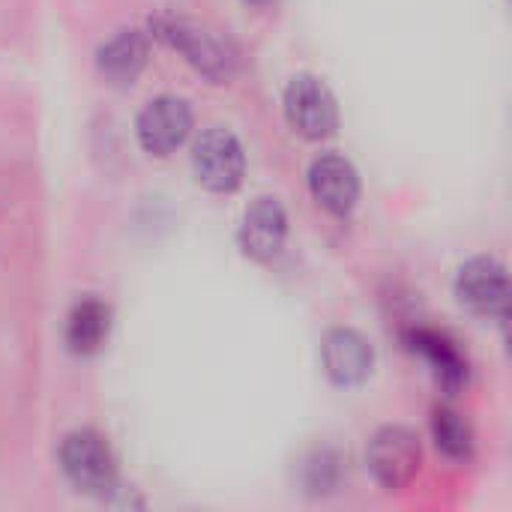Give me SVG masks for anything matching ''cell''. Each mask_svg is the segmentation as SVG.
Listing matches in <instances>:
<instances>
[{
  "mask_svg": "<svg viewBox=\"0 0 512 512\" xmlns=\"http://www.w3.org/2000/svg\"><path fill=\"white\" fill-rule=\"evenodd\" d=\"M408 348L420 357H426V363L432 366L438 384L456 396L465 381H468V363L465 357L459 354V348L444 336V333H435V330H411L408 333Z\"/></svg>",
  "mask_w": 512,
  "mask_h": 512,
  "instance_id": "obj_11",
  "label": "cell"
},
{
  "mask_svg": "<svg viewBox=\"0 0 512 512\" xmlns=\"http://www.w3.org/2000/svg\"><path fill=\"white\" fill-rule=\"evenodd\" d=\"M309 189L327 213L345 216L354 210V204L360 198V177H357V168L345 156L327 153L312 162Z\"/></svg>",
  "mask_w": 512,
  "mask_h": 512,
  "instance_id": "obj_8",
  "label": "cell"
},
{
  "mask_svg": "<svg viewBox=\"0 0 512 512\" xmlns=\"http://www.w3.org/2000/svg\"><path fill=\"white\" fill-rule=\"evenodd\" d=\"M108 327H111V312L105 303L99 300H81L75 303V309L69 312L66 321V345L75 354H93L102 348V342L108 339Z\"/></svg>",
  "mask_w": 512,
  "mask_h": 512,
  "instance_id": "obj_13",
  "label": "cell"
},
{
  "mask_svg": "<svg viewBox=\"0 0 512 512\" xmlns=\"http://www.w3.org/2000/svg\"><path fill=\"white\" fill-rule=\"evenodd\" d=\"M285 117L303 138H327L339 126V108L330 87L315 75H294L285 87Z\"/></svg>",
  "mask_w": 512,
  "mask_h": 512,
  "instance_id": "obj_3",
  "label": "cell"
},
{
  "mask_svg": "<svg viewBox=\"0 0 512 512\" xmlns=\"http://www.w3.org/2000/svg\"><path fill=\"white\" fill-rule=\"evenodd\" d=\"M285 234H288V216L282 204L273 198H258L246 210L240 225V243L258 261H270L273 255H279Z\"/></svg>",
  "mask_w": 512,
  "mask_h": 512,
  "instance_id": "obj_10",
  "label": "cell"
},
{
  "mask_svg": "<svg viewBox=\"0 0 512 512\" xmlns=\"http://www.w3.org/2000/svg\"><path fill=\"white\" fill-rule=\"evenodd\" d=\"M246 3H252V6H270V3H276V0H246Z\"/></svg>",
  "mask_w": 512,
  "mask_h": 512,
  "instance_id": "obj_15",
  "label": "cell"
},
{
  "mask_svg": "<svg viewBox=\"0 0 512 512\" xmlns=\"http://www.w3.org/2000/svg\"><path fill=\"white\" fill-rule=\"evenodd\" d=\"M192 168L198 183L210 192H234L246 174V156L237 135L228 129H207L192 150Z\"/></svg>",
  "mask_w": 512,
  "mask_h": 512,
  "instance_id": "obj_4",
  "label": "cell"
},
{
  "mask_svg": "<svg viewBox=\"0 0 512 512\" xmlns=\"http://www.w3.org/2000/svg\"><path fill=\"white\" fill-rule=\"evenodd\" d=\"M366 462H369L372 477L384 489L390 492L405 489L420 471V441L411 429L387 426L369 441Z\"/></svg>",
  "mask_w": 512,
  "mask_h": 512,
  "instance_id": "obj_5",
  "label": "cell"
},
{
  "mask_svg": "<svg viewBox=\"0 0 512 512\" xmlns=\"http://www.w3.org/2000/svg\"><path fill=\"white\" fill-rule=\"evenodd\" d=\"M147 54L150 42L141 30H120L99 48V69L114 84H126L135 81L138 72L147 66Z\"/></svg>",
  "mask_w": 512,
  "mask_h": 512,
  "instance_id": "obj_12",
  "label": "cell"
},
{
  "mask_svg": "<svg viewBox=\"0 0 512 512\" xmlns=\"http://www.w3.org/2000/svg\"><path fill=\"white\" fill-rule=\"evenodd\" d=\"M60 468L66 480L87 495H105L114 489V480H117L114 456L108 444L102 441V435H96L93 429H78L63 438Z\"/></svg>",
  "mask_w": 512,
  "mask_h": 512,
  "instance_id": "obj_2",
  "label": "cell"
},
{
  "mask_svg": "<svg viewBox=\"0 0 512 512\" xmlns=\"http://www.w3.org/2000/svg\"><path fill=\"white\" fill-rule=\"evenodd\" d=\"M459 300L477 315H507L510 282L507 270L495 258H474L456 276Z\"/></svg>",
  "mask_w": 512,
  "mask_h": 512,
  "instance_id": "obj_7",
  "label": "cell"
},
{
  "mask_svg": "<svg viewBox=\"0 0 512 512\" xmlns=\"http://www.w3.org/2000/svg\"><path fill=\"white\" fill-rule=\"evenodd\" d=\"M138 141L153 156L174 153L192 132V108L177 96H159L144 105L135 123Z\"/></svg>",
  "mask_w": 512,
  "mask_h": 512,
  "instance_id": "obj_6",
  "label": "cell"
},
{
  "mask_svg": "<svg viewBox=\"0 0 512 512\" xmlns=\"http://www.w3.org/2000/svg\"><path fill=\"white\" fill-rule=\"evenodd\" d=\"M321 360H324V372L330 375V381H336L339 387H357L369 378L375 357H372L369 342L357 330L342 327V330L327 333Z\"/></svg>",
  "mask_w": 512,
  "mask_h": 512,
  "instance_id": "obj_9",
  "label": "cell"
},
{
  "mask_svg": "<svg viewBox=\"0 0 512 512\" xmlns=\"http://www.w3.org/2000/svg\"><path fill=\"white\" fill-rule=\"evenodd\" d=\"M432 435H435V444H438V450L444 456H450V459H468L471 456V447H474L471 429H468V423L456 411H450V408L435 411Z\"/></svg>",
  "mask_w": 512,
  "mask_h": 512,
  "instance_id": "obj_14",
  "label": "cell"
},
{
  "mask_svg": "<svg viewBox=\"0 0 512 512\" xmlns=\"http://www.w3.org/2000/svg\"><path fill=\"white\" fill-rule=\"evenodd\" d=\"M153 30L210 81H228L234 75V51L204 24L183 15H162Z\"/></svg>",
  "mask_w": 512,
  "mask_h": 512,
  "instance_id": "obj_1",
  "label": "cell"
}]
</instances>
